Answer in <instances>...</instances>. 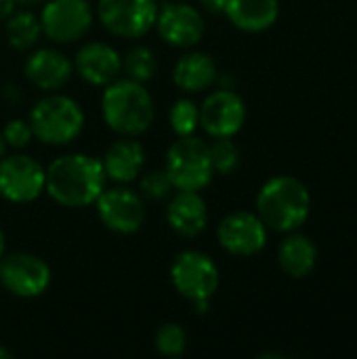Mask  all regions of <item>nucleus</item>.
Listing matches in <instances>:
<instances>
[{
    "mask_svg": "<svg viewBox=\"0 0 357 359\" xmlns=\"http://www.w3.org/2000/svg\"><path fill=\"white\" fill-rule=\"evenodd\" d=\"M44 191L65 208H84L97 202L105 189V170L99 158L88 154H65L48 164Z\"/></svg>",
    "mask_w": 357,
    "mask_h": 359,
    "instance_id": "obj_1",
    "label": "nucleus"
},
{
    "mask_svg": "<svg viewBox=\"0 0 357 359\" xmlns=\"http://www.w3.org/2000/svg\"><path fill=\"white\" fill-rule=\"evenodd\" d=\"M103 88L101 114L114 133L120 137H139L154 124V99L143 82L118 78Z\"/></svg>",
    "mask_w": 357,
    "mask_h": 359,
    "instance_id": "obj_2",
    "label": "nucleus"
},
{
    "mask_svg": "<svg viewBox=\"0 0 357 359\" xmlns=\"http://www.w3.org/2000/svg\"><path fill=\"white\" fill-rule=\"evenodd\" d=\"M311 212V196L303 181L280 175L269 179L257 196V215L267 229L290 233L297 231Z\"/></svg>",
    "mask_w": 357,
    "mask_h": 359,
    "instance_id": "obj_3",
    "label": "nucleus"
},
{
    "mask_svg": "<svg viewBox=\"0 0 357 359\" xmlns=\"http://www.w3.org/2000/svg\"><path fill=\"white\" fill-rule=\"evenodd\" d=\"M34 137L53 147L74 143L84 130V111L80 103L61 93H48L34 103L27 118Z\"/></svg>",
    "mask_w": 357,
    "mask_h": 359,
    "instance_id": "obj_4",
    "label": "nucleus"
},
{
    "mask_svg": "<svg viewBox=\"0 0 357 359\" xmlns=\"http://www.w3.org/2000/svg\"><path fill=\"white\" fill-rule=\"evenodd\" d=\"M164 170L175 189L202 191L215 177L208 143L196 135L177 137L166 151Z\"/></svg>",
    "mask_w": 357,
    "mask_h": 359,
    "instance_id": "obj_5",
    "label": "nucleus"
},
{
    "mask_svg": "<svg viewBox=\"0 0 357 359\" xmlns=\"http://www.w3.org/2000/svg\"><path fill=\"white\" fill-rule=\"evenodd\" d=\"M170 282L183 299L196 303L213 299L219 288L221 273L217 263L206 252L183 250L170 265Z\"/></svg>",
    "mask_w": 357,
    "mask_h": 359,
    "instance_id": "obj_6",
    "label": "nucleus"
},
{
    "mask_svg": "<svg viewBox=\"0 0 357 359\" xmlns=\"http://www.w3.org/2000/svg\"><path fill=\"white\" fill-rule=\"evenodd\" d=\"M53 273L44 259L32 252H11L0 259V286L17 299H36L50 286Z\"/></svg>",
    "mask_w": 357,
    "mask_h": 359,
    "instance_id": "obj_7",
    "label": "nucleus"
},
{
    "mask_svg": "<svg viewBox=\"0 0 357 359\" xmlns=\"http://www.w3.org/2000/svg\"><path fill=\"white\" fill-rule=\"evenodd\" d=\"M156 0H99L97 17L103 27L126 40H137L149 34L156 25Z\"/></svg>",
    "mask_w": 357,
    "mask_h": 359,
    "instance_id": "obj_8",
    "label": "nucleus"
},
{
    "mask_svg": "<svg viewBox=\"0 0 357 359\" xmlns=\"http://www.w3.org/2000/svg\"><path fill=\"white\" fill-rule=\"evenodd\" d=\"M42 34L57 44H72L86 36L93 25L88 0H48L40 11Z\"/></svg>",
    "mask_w": 357,
    "mask_h": 359,
    "instance_id": "obj_9",
    "label": "nucleus"
},
{
    "mask_svg": "<svg viewBox=\"0 0 357 359\" xmlns=\"http://www.w3.org/2000/svg\"><path fill=\"white\" fill-rule=\"evenodd\" d=\"M46 170L25 154L0 158V196L13 204H29L44 194Z\"/></svg>",
    "mask_w": 357,
    "mask_h": 359,
    "instance_id": "obj_10",
    "label": "nucleus"
},
{
    "mask_svg": "<svg viewBox=\"0 0 357 359\" xmlns=\"http://www.w3.org/2000/svg\"><path fill=\"white\" fill-rule=\"evenodd\" d=\"M97 215L101 223L120 236H133L141 229L145 221V204L141 194L126 185H118L112 189H103L95 202Z\"/></svg>",
    "mask_w": 357,
    "mask_h": 359,
    "instance_id": "obj_11",
    "label": "nucleus"
},
{
    "mask_svg": "<svg viewBox=\"0 0 357 359\" xmlns=\"http://www.w3.org/2000/svg\"><path fill=\"white\" fill-rule=\"evenodd\" d=\"M217 240L221 248L234 257H252L267 244V225L257 212L236 210L219 223Z\"/></svg>",
    "mask_w": 357,
    "mask_h": 359,
    "instance_id": "obj_12",
    "label": "nucleus"
},
{
    "mask_svg": "<svg viewBox=\"0 0 357 359\" xmlns=\"http://www.w3.org/2000/svg\"><path fill=\"white\" fill-rule=\"evenodd\" d=\"M154 27L166 44L177 48L196 46L206 32L202 13L187 2H166L158 6Z\"/></svg>",
    "mask_w": 357,
    "mask_h": 359,
    "instance_id": "obj_13",
    "label": "nucleus"
},
{
    "mask_svg": "<svg viewBox=\"0 0 357 359\" xmlns=\"http://www.w3.org/2000/svg\"><path fill=\"white\" fill-rule=\"evenodd\" d=\"M244 122L246 105L242 97L231 88L213 90L200 105V128L213 139L238 135Z\"/></svg>",
    "mask_w": 357,
    "mask_h": 359,
    "instance_id": "obj_14",
    "label": "nucleus"
},
{
    "mask_svg": "<svg viewBox=\"0 0 357 359\" xmlns=\"http://www.w3.org/2000/svg\"><path fill=\"white\" fill-rule=\"evenodd\" d=\"M23 74L36 88L55 93L69 82L74 74V63L65 53L42 46V48H34L27 55L23 63Z\"/></svg>",
    "mask_w": 357,
    "mask_h": 359,
    "instance_id": "obj_15",
    "label": "nucleus"
},
{
    "mask_svg": "<svg viewBox=\"0 0 357 359\" xmlns=\"http://www.w3.org/2000/svg\"><path fill=\"white\" fill-rule=\"evenodd\" d=\"M74 69L84 82L93 86H107L120 78L122 57L105 42H86L74 57Z\"/></svg>",
    "mask_w": 357,
    "mask_h": 359,
    "instance_id": "obj_16",
    "label": "nucleus"
},
{
    "mask_svg": "<svg viewBox=\"0 0 357 359\" xmlns=\"http://www.w3.org/2000/svg\"><path fill=\"white\" fill-rule=\"evenodd\" d=\"M166 223L181 238H198L208 225V206L200 191L177 189L166 206Z\"/></svg>",
    "mask_w": 357,
    "mask_h": 359,
    "instance_id": "obj_17",
    "label": "nucleus"
},
{
    "mask_svg": "<svg viewBox=\"0 0 357 359\" xmlns=\"http://www.w3.org/2000/svg\"><path fill=\"white\" fill-rule=\"evenodd\" d=\"M105 177L118 185L133 183L145 166V149L135 137H120L103 154Z\"/></svg>",
    "mask_w": 357,
    "mask_h": 359,
    "instance_id": "obj_18",
    "label": "nucleus"
},
{
    "mask_svg": "<svg viewBox=\"0 0 357 359\" xmlns=\"http://www.w3.org/2000/svg\"><path fill=\"white\" fill-rule=\"evenodd\" d=\"M217 76H219V69H217L215 59L202 50H189V53L181 55L173 69V80H175L177 88H181L183 93H189V95L210 88L215 84Z\"/></svg>",
    "mask_w": 357,
    "mask_h": 359,
    "instance_id": "obj_19",
    "label": "nucleus"
},
{
    "mask_svg": "<svg viewBox=\"0 0 357 359\" xmlns=\"http://www.w3.org/2000/svg\"><path fill=\"white\" fill-rule=\"evenodd\" d=\"M225 15L238 29L259 34L278 21L280 4L278 0H227Z\"/></svg>",
    "mask_w": 357,
    "mask_h": 359,
    "instance_id": "obj_20",
    "label": "nucleus"
},
{
    "mask_svg": "<svg viewBox=\"0 0 357 359\" xmlns=\"http://www.w3.org/2000/svg\"><path fill=\"white\" fill-rule=\"evenodd\" d=\"M278 263L282 271L295 280L307 278L318 263L316 244L303 233H290L278 250Z\"/></svg>",
    "mask_w": 357,
    "mask_h": 359,
    "instance_id": "obj_21",
    "label": "nucleus"
},
{
    "mask_svg": "<svg viewBox=\"0 0 357 359\" xmlns=\"http://www.w3.org/2000/svg\"><path fill=\"white\" fill-rule=\"evenodd\" d=\"M4 36L15 50H32L42 36L40 17L27 8H15L13 15L4 21Z\"/></svg>",
    "mask_w": 357,
    "mask_h": 359,
    "instance_id": "obj_22",
    "label": "nucleus"
},
{
    "mask_svg": "<svg viewBox=\"0 0 357 359\" xmlns=\"http://www.w3.org/2000/svg\"><path fill=\"white\" fill-rule=\"evenodd\" d=\"M122 69L126 72V78L145 84L147 80H151L156 76V69H158V61H156L154 50L149 46H143V44L133 46L122 59Z\"/></svg>",
    "mask_w": 357,
    "mask_h": 359,
    "instance_id": "obj_23",
    "label": "nucleus"
},
{
    "mask_svg": "<svg viewBox=\"0 0 357 359\" xmlns=\"http://www.w3.org/2000/svg\"><path fill=\"white\" fill-rule=\"evenodd\" d=\"M168 122L177 137L196 135V130L200 128V105H196L187 97L175 101V105L170 107V114H168Z\"/></svg>",
    "mask_w": 357,
    "mask_h": 359,
    "instance_id": "obj_24",
    "label": "nucleus"
},
{
    "mask_svg": "<svg viewBox=\"0 0 357 359\" xmlns=\"http://www.w3.org/2000/svg\"><path fill=\"white\" fill-rule=\"evenodd\" d=\"M210 147V162L215 175H231L240 166V147L236 145L234 137H217Z\"/></svg>",
    "mask_w": 357,
    "mask_h": 359,
    "instance_id": "obj_25",
    "label": "nucleus"
},
{
    "mask_svg": "<svg viewBox=\"0 0 357 359\" xmlns=\"http://www.w3.org/2000/svg\"><path fill=\"white\" fill-rule=\"evenodd\" d=\"M154 345L164 358H181L187 349V332L177 322L162 324L156 332Z\"/></svg>",
    "mask_w": 357,
    "mask_h": 359,
    "instance_id": "obj_26",
    "label": "nucleus"
},
{
    "mask_svg": "<svg viewBox=\"0 0 357 359\" xmlns=\"http://www.w3.org/2000/svg\"><path fill=\"white\" fill-rule=\"evenodd\" d=\"M173 189L175 187H173V183H170V179H168L164 168L162 170H149V172H145L139 179V194H141V198H147L151 202H160V200L168 198Z\"/></svg>",
    "mask_w": 357,
    "mask_h": 359,
    "instance_id": "obj_27",
    "label": "nucleus"
},
{
    "mask_svg": "<svg viewBox=\"0 0 357 359\" xmlns=\"http://www.w3.org/2000/svg\"><path fill=\"white\" fill-rule=\"evenodd\" d=\"M2 135H4L6 147H13V149H23L34 139V133H32L29 122L27 120H21V118L8 120L4 124V128H2Z\"/></svg>",
    "mask_w": 357,
    "mask_h": 359,
    "instance_id": "obj_28",
    "label": "nucleus"
},
{
    "mask_svg": "<svg viewBox=\"0 0 357 359\" xmlns=\"http://www.w3.org/2000/svg\"><path fill=\"white\" fill-rule=\"evenodd\" d=\"M200 4L204 6V11L208 13H225V6H227V0H200Z\"/></svg>",
    "mask_w": 357,
    "mask_h": 359,
    "instance_id": "obj_29",
    "label": "nucleus"
},
{
    "mask_svg": "<svg viewBox=\"0 0 357 359\" xmlns=\"http://www.w3.org/2000/svg\"><path fill=\"white\" fill-rule=\"evenodd\" d=\"M17 8V4H15V0H0V23L2 21H6L11 15H13V11Z\"/></svg>",
    "mask_w": 357,
    "mask_h": 359,
    "instance_id": "obj_30",
    "label": "nucleus"
},
{
    "mask_svg": "<svg viewBox=\"0 0 357 359\" xmlns=\"http://www.w3.org/2000/svg\"><path fill=\"white\" fill-rule=\"evenodd\" d=\"M6 154V141H4V135H2V130H0V158Z\"/></svg>",
    "mask_w": 357,
    "mask_h": 359,
    "instance_id": "obj_31",
    "label": "nucleus"
},
{
    "mask_svg": "<svg viewBox=\"0 0 357 359\" xmlns=\"http://www.w3.org/2000/svg\"><path fill=\"white\" fill-rule=\"evenodd\" d=\"M42 0H15V4H21V6H32V4H38Z\"/></svg>",
    "mask_w": 357,
    "mask_h": 359,
    "instance_id": "obj_32",
    "label": "nucleus"
},
{
    "mask_svg": "<svg viewBox=\"0 0 357 359\" xmlns=\"http://www.w3.org/2000/svg\"><path fill=\"white\" fill-rule=\"evenodd\" d=\"M4 248H6V244H4V233H2V229H0V259L4 257Z\"/></svg>",
    "mask_w": 357,
    "mask_h": 359,
    "instance_id": "obj_33",
    "label": "nucleus"
},
{
    "mask_svg": "<svg viewBox=\"0 0 357 359\" xmlns=\"http://www.w3.org/2000/svg\"><path fill=\"white\" fill-rule=\"evenodd\" d=\"M11 358H13V353H11L8 349L0 347V359H11Z\"/></svg>",
    "mask_w": 357,
    "mask_h": 359,
    "instance_id": "obj_34",
    "label": "nucleus"
}]
</instances>
